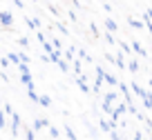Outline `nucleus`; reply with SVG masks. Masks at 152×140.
Masks as SVG:
<instances>
[{"instance_id":"nucleus-1","label":"nucleus","mask_w":152,"mask_h":140,"mask_svg":"<svg viewBox=\"0 0 152 140\" xmlns=\"http://www.w3.org/2000/svg\"><path fill=\"white\" fill-rule=\"evenodd\" d=\"M11 122H14V127H11V131H14V134H18V125H20L18 116H14V118H11Z\"/></svg>"},{"instance_id":"nucleus-2","label":"nucleus","mask_w":152,"mask_h":140,"mask_svg":"<svg viewBox=\"0 0 152 140\" xmlns=\"http://www.w3.org/2000/svg\"><path fill=\"white\" fill-rule=\"evenodd\" d=\"M0 127H5V116H2V111H0Z\"/></svg>"}]
</instances>
